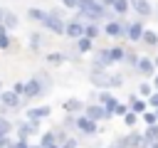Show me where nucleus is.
Returning <instances> with one entry per match:
<instances>
[{"label":"nucleus","instance_id":"obj_46","mask_svg":"<svg viewBox=\"0 0 158 148\" xmlns=\"http://www.w3.org/2000/svg\"><path fill=\"white\" fill-rule=\"evenodd\" d=\"M151 148H158V143H151Z\"/></svg>","mask_w":158,"mask_h":148},{"label":"nucleus","instance_id":"obj_6","mask_svg":"<svg viewBox=\"0 0 158 148\" xmlns=\"http://www.w3.org/2000/svg\"><path fill=\"white\" fill-rule=\"evenodd\" d=\"M81 113H84V116H89V118H91V121H96V123H99V121H106V118H111V116L104 111V106H101V104H86Z\"/></svg>","mask_w":158,"mask_h":148},{"label":"nucleus","instance_id":"obj_16","mask_svg":"<svg viewBox=\"0 0 158 148\" xmlns=\"http://www.w3.org/2000/svg\"><path fill=\"white\" fill-rule=\"evenodd\" d=\"M109 7L118 15V17H123V15H128V10H131V2L128 0H111L109 2Z\"/></svg>","mask_w":158,"mask_h":148},{"label":"nucleus","instance_id":"obj_5","mask_svg":"<svg viewBox=\"0 0 158 148\" xmlns=\"http://www.w3.org/2000/svg\"><path fill=\"white\" fill-rule=\"evenodd\" d=\"M111 64H114V62H111V57H109V47L94 52V57H91V69H109Z\"/></svg>","mask_w":158,"mask_h":148},{"label":"nucleus","instance_id":"obj_32","mask_svg":"<svg viewBox=\"0 0 158 148\" xmlns=\"http://www.w3.org/2000/svg\"><path fill=\"white\" fill-rule=\"evenodd\" d=\"M12 131V121L7 116H0V136H7Z\"/></svg>","mask_w":158,"mask_h":148},{"label":"nucleus","instance_id":"obj_38","mask_svg":"<svg viewBox=\"0 0 158 148\" xmlns=\"http://www.w3.org/2000/svg\"><path fill=\"white\" fill-rule=\"evenodd\" d=\"M12 148H30V143H27V138H17L12 143Z\"/></svg>","mask_w":158,"mask_h":148},{"label":"nucleus","instance_id":"obj_4","mask_svg":"<svg viewBox=\"0 0 158 148\" xmlns=\"http://www.w3.org/2000/svg\"><path fill=\"white\" fill-rule=\"evenodd\" d=\"M64 35H67L69 39H77V37H81V35H84V20H79V17H74V20H67V22H64Z\"/></svg>","mask_w":158,"mask_h":148},{"label":"nucleus","instance_id":"obj_2","mask_svg":"<svg viewBox=\"0 0 158 148\" xmlns=\"http://www.w3.org/2000/svg\"><path fill=\"white\" fill-rule=\"evenodd\" d=\"M126 20L123 17H116V20H106L104 22V27H101V32L106 35V37H126Z\"/></svg>","mask_w":158,"mask_h":148},{"label":"nucleus","instance_id":"obj_47","mask_svg":"<svg viewBox=\"0 0 158 148\" xmlns=\"http://www.w3.org/2000/svg\"><path fill=\"white\" fill-rule=\"evenodd\" d=\"M153 113H156V118H158V109H153Z\"/></svg>","mask_w":158,"mask_h":148},{"label":"nucleus","instance_id":"obj_12","mask_svg":"<svg viewBox=\"0 0 158 148\" xmlns=\"http://www.w3.org/2000/svg\"><path fill=\"white\" fill-rule=\"evenodd\" d=\"M133 72H136V74H141V76H153V72H156L153 59H151V57H138V62H136Z\"/></svg>","mask_w":158,"mask_h":148},{"label":"nucleus","instance_id":"obj_39","mask_svg":"<svg viewBox=\"0 0 158 148\" xmlns=\"http://www.w3.org/2000/svg\"><path fill=\"white\" fill-rule=\"evenodd\" d=\"M148 106H153V109H158V91H153V94L148 96Z\"/></svg>","mask_w":158,"mask_h":148},{"label":"nucleus","instance_id":"obj_40","mask_svg":"<svg viewBox=\"0 0 158 148\" xmlns=\"http://www.w3.org/2000/svg\"><path fill=\"white\" fill-rule=\"evenodd\" d=\"M62 5H64L67 10H77V5H79V0H62Z\"/></svg>","mask_w":158,"mask_h":148},{"label":"nucleus","instance_id":"obj_8","mask_svg":"<svg viewBox=\"0 0 158 148\" xmlns=\"http://www.w3.org/2000/svg\"><path fill=\"white\" fill-rule=\"evenodd\" d=\"M89 81L96 89H109V69H91L89 72Z\"/></svg>","mask_w":158,"mask_h":148},{"label":"nucleus","instance_id":"obj_19","mask_svg":"<svg viewBox=\"0 0 158 148\" xmlns=\"http://www.w3.org/2000/svg\"><path fill=\"white\" fill-rule=\"evenodd\" d=\"M141 44H146V47H158V35L153 32V30H143V35H141Z\"/></svg>","mask_w":158,"mask_h":148},{"label":"nucleus","instance_id":"obj_13","mask_svg":"<svg viewBox=\"0 0 158 148\" xmlns=\"http://www.w3.org/2000/svg\"><path fill=\"white\" fill-rule=\"evenodd\" d=\"M96 99H99V104H101V106H104V111H106V113H109V116H111V113H114V109H116V104H118V101H116V96H114V94H109V91H104V89H101V91H99V94H96Z\"/></svg>","mask_w":158,"mask_h":148},{"label":"nucleus","instance_id":"obj_50","mask_svg":"<svg viewBox=\"0 0 158 148\" xmlns=\"http://www.w3.org/2000/svg\"><path fill=\"white\" fill-rule=\"evenodd\" d=\"M0 12H2V7H0Z\"/></svg>","mask_w":158,"mask_h":148},{"label":"nucleus","instance_id":"obj_45","mask_svg":"<svg viewBox=\"0 0 158 148\" xmlns=\"http://www.w3.org/2000/svg\"><path fill=\"white\" fill-rule=\"evenodd\" d=\"M49 148H59V143H54V146H49Z\"/></svg>","mask_w":158,"mask_h":148},{"label":"nucleus","instance_id":"obj_21","mask_svg":"<svg viewBox=\"0 0 158 148\" xmlns=\"http://www.w3.org/2000/svg\"><path fill=\"white\" fill-rule=\"evenodd\" d=\"M123 141H126V148H138V146H141V141H143V133L131 131L128 136H123Z\"/></svg>","mask_w":158,"mask_h":148},{"label":"nucleus","instance_id":"obj_7","mask_svg":"<svg viewBox=\"0 0 158 148\" xmlns=\"http://www.w3.org/2000/svg\"><path fill=\"white\" fill-rule=\"evenodd\" d=\"M143 30H146V27H143V22H141V20L128 22V25H126V39H128V42H133V44H138V42H141Z\"/></svg>","mask_w":158,"mask_h":148},{"label":"nucleus","instance_id":"obj_10","mask_svg":"<svg viewBox=\"0 0 158 148\" xmlns=\"http://www.w3.org/2000/svg\"><path fill=\"white\" fill-rule=\"evenodd\" d=\"M0 104L7 106L10 111H17L22 109V96H17L15 91H0Z\"/></svg>","mask_w":158,"mask_h":148},{"label":"nucleus","instance_id":"obj_15","mask_svg":"<svg viewBox=\"0 0 158 148\" xmlns=\"http://www.w3.org/2000/svg\"><path fill=\"white\" fill-rule=\"evenodd\" d=\"M74 49H77L79 54H86V52H91V49H94V39H91V37H86V35H81V37H77Z\"/></svg>","mask_w":158,"mask_h":148},{"label":"nucleus","instance_id":"obj_31","mask_svg":"<svg viewBox=\"0 0 158 148\" xmlns=\"http://www.w3.org/2000/svg\"><path fill=\"white\" fill-rule=\"evenodd\" d=\"M35 79H37V81L44 86V91L52 86V79H49V74H47V72H37V74H35Z\"/></svg>","mask_w":158,"mask_h":148},{"label":"nucleus","instance_id":"obj_35","mask_svg":"<svg viewBox=\"0 0 158 148\" xmlns=\"http://www.w3.org/2000/svg\"><path fill=\"white\" fill-rule=\"evenodd\" d=\"M143 123H146V126H158V118H156V113H153V111L148 113V109H146V111H143Z\"/></svg>","mask_w":158,"mask_h":148},{"label":"nucleus","instance_id":"obj_27","mask_svg":"<svg viewBox=\"0 0 158 148\" xmlns=\"http://www.w3.org/2000/svg\"><path fill=\"white\" fill-rule=\"evenodd\" d=\"M123 54H126V49H123V47H109V57H111V62H114V64L123 62Z\"/></svg>","mask_w":158,"mask_h":148},{"label":"nucleus","instance_id":"obj_26","mask_svg":"<svg viewBox=\"0 0 158 148\" xmlns=\"http://www.w3.org/2000/svg\"><path fill=\"white\" fill-rule=\"evenodd\" d=\"M44 15H47V10H42V7H30V10H27V17L35 20V22H40V25H42Z\"/></svg>","mask_w":158,"mask_h":148},{"label":"nucleus","instance_id":"obj_49","mask_svg":"<svg viewBox=\"0 0 158 148\" xmlns=\"http://www.w3.org/2000/svg\"><path fill=\"white\" fill-rule=\"evenodd\" d=\"M0 91H2V84H0Z\"/></svg>","mask_w":158,"mask_h":148},{"label":"nucleus","instance_id":"obj_29","mask_svg":"<svg viewBox=\"0 0 158 148\" xmlns=\"http://www.w3.org/2000/svg\"><path fill=\"white\" fill-rule=\"evenodd\" d=\"M138 57H141L138 52H133V49H126V54H123V64L133 69V67H136V62H138Z\"/></svg>","mask_w":158,"mask_h":148},{"label":"nucleus","instance_id":"obj_24","mask_svg":"<svg viewBox=\"0 0 158 148\" xmlns=\"http://www.w3.org/2000/svg\"><path fill=\"white\" fill-rule=\"evenodd\" d=\"M123 81H126V74H121V72L109 74V89H121V86H123Z\"/></svg>","mask_w":158,"mask_h":148},{"label":"nucleus","instance_id":"obj_33","mask_svg":"<svg viewBox=\"0 0 158 148\" xmlns=\"http://www.w3.org/2000/svg\"><path fill=\"white\" fill-rule=\"evenodd\" d=\"M123 123H126L128 128H133V126L138 123V113H133V111H126V113H123Z\"/></svg>","mask_w":158,"mask_h":148},{"label":"nucleus","instance_id":"obj_23","mask_svg":"<svg viewBox=\"0 0 158 148\" xmlns=\"http://www.w3.org/2000/svg\"><path fill=\"white\" fill-rule=\"evenodd\" d=\"M84 35H86V37H91V39H96V37L101 35L99 22H84Z\"/></svg>","mask_w":158,"mask_h":148},{"label":"nucleus","instance_id":"obj_1","mask_svg":"<svg viewBox=\"0 0 158 148\" xmlns=\"http://www.w3.org/2000/svg\"><path fill=\"white\" fill-rule=\"evenodd\" d=\"M64 22H67L64 20V12L59 7H54V10H47V15L42 20V27H47L54 35H64Z\"/></svg>","mask_w":158,"mask_h":148},{"label":"nucleus","instance_id":"obj_28","mask_svg":"<svg viewBox=\"0 0 158 148\" xmlns=\"http://www.w3.org/2000/svg\"><path fill=\"white\" fill-rule=\"evenodd\" d=\"M143 141H146V143H158V126H146Z\"/></svg>","mask_w":158,"mask_h":148},{"label":"nucleus","instance_id":"obj_34","mask_svg":"<svg viewBox=\"0 0 158 148\" xmlns=\"http://www.w3.org/2000/svg\"><path fill=\"white\" fill-rule=\"evenodd\" d=\"M151 94H153V84L141 81V84H138V96H151Z\"/></svg>","mask_w":158,"mask_h":148},{"label":"nucleus","instance_id":"obj_22","mask_svg":"<svg viewBox=\"0 0 158 148\" xmlns=\"http://www.w3.org/2000/svg\"><path fill=\"white\" fill-rule=\"evenodd\" d=\"M42 44H44V35H42V32H32V35H30V49H32V52H40Z\"/></svg>","mask_w":158,"mask_h":148},{"label":"nucleus","instance_id":"obj_3","mask_svg":"<svg viewBox=\"0 0 158 148\" xmlns=\"http://www.w3.org/2000/svg\"><path fill=\"white\" fill-rule=\"evenodd\" d=\"M77 131H79V133H84V136H94V133L99 131V123H96V121H91L89 116L79 113V116H77Z\"/></svg>","mask_w":158,"mask_h":148},{"label":"nucleus","instance_id":"obj_14","mask_svg":"<svg viewBox=\"0 0 158 148\" xmlns=\"http://www.w3.org/2000/svg\"><path fill=\"white\" fill-rule=\"evenodd\" d=\"M0 25H2L5 30H15V27L20 25V20H17V15H15V12L2 10V12H0Z\"/></svg>","mask_w":158,"mask_h":148},{"label":"nucleus","instance_id":"obj_20","mask_svg":"<svg viewBox=\"0 0 158 148\" xmlns=\"http://www.w3.org/2000/svg\"><path fill=\"white\" fill-rule=\"evenodd\" d=\"M146 109H148V101H143L141 96H133L128 104V111H133V113H143Z\"/></svg>","mask_w":158,"mask_h":148},{"label":"nucleus","instance_id":"obj_37","mask_svg":"<svg viewBox=\"0 0 158 148\" xmlns=\"http://www.w3.org/2000/svg\"><path fill=\"white\" fill-rule=\"evenodd\" d=\"M12 91H15L17 96H22V94H25V81H15V86H12Z\"/></svg>","mask_w":158,"mask_h":148},{"label":"nucleus","instance_id":"obj_30","mask_svg":"<svg viewBox=\"0 0 158 148\" xmlns=\"http://www.w3.org/2000/svg\"><path fill=\"white\" fill-rule=\"evenodd\" d=\"M57 143V136H54V131H47V133H42V138H40V146L42 148H49V146H54Z\"/></svg>","mask_w":158,"mask_h":148},{"label":"nucleus","instance_id":"obj_17","mask_svg":"<svg viewBox=\"0 0 158 148\" xmlns=\"http://www.w3.org/2000/svg\"><path fill=\"white\" fill-rule=\"evenodd\" d=\"M62 106H64V111H67V113H81L86 104H84V101H79V99H67Z\"/></svg>","mask_w":158,"mask_h":148},{"label":"nucleus","instance_id":"obj_25","mask_svg":"<svg viewBox=\"0 0 158 148\" xmlns=\"http://www.w3.org/2000/svg\"><path fill=\"white\" fill-rule=\"evenodd\" d=\"M64 62H67V54H64V52H49V54H47V64L59 67V64H64Z\"/></svg>","mask_w":158,"mask_h":148},{"label":"nucleus","instance_id":"obj_36","mask_svg":"<svg viewBox=\"0 0 158 148\" xmlns=\"http://www.w3.org/2000/svg\"><path fill=\"white\" fill-rule=\"evenodd\" d=\"M77 146H79V141H77V138H72V136H67V138L59 143V148H77Z\"/></svg>","mask_w":158,"mask_h":148},{"label":"nucleus","instance_id":"obj_48","mask_svg":"<svg viewBox=\"0 0 158 148\" xmlns=\"http://www.w3.org/2000/svg\"><path fill=\"white\" fill-rule=\"evenodd\" d=\"M30 148H42V146H30Z\"/></svg>","mask_w":158,"mask_h":148},{"label":"nucleus","instance_id":"obj_43","mask_svg":"<svg viewBox=\"0 0 158 148\" xmlns=\"http://www.w3.org/2000/svg\"><path fill=\"white\" fill-rule=\"evenodd\" d=\"M153 67H158V54H156V57H153Z\"/></svg>","mask_w":158,"mask_h":148},{"label":"nucleus","instance_id":"obj_41","mask_svg":"<svg viewBox=\"0 0 158 148\" xmlns=\"http://www.w3.org/2000/svg\"><path fill=\"white\" fill-rule=\"evenodd\" d=\"M126 111H128V106H126V104H116V109H114V113H118V116H123Z\"/></svg>","mask_w":158,"mask_h":148},{"label":"nucleus","instance_id":"obj_11","mask_svg":"<svg viewBox=\"0 0 158 148\" xmlns=\"http://www.w3.org/2000/svg\"><path fill=\"white\" fill-rule=\"evenodd\" d=\"M128 2H131V10H133L141 20L153 15V5H151V0H128Z\"/></svg>","mask_w":158,"mask_h":148},{"label":"nucleus","instance_id":"obj_18","mask_svg":"<svg viewBox=\"0 0 158 148\" xmlns=\"http://www.w3.org/2000/svg\"><path fill=\"white\" fill-rule=\"evenodd\" d=\"M49 116V106H37V109H30L27 111V118L30 121H42Z\"/></svg>","mask_w":158,"mask_h":148},{"label":"nucleus","instance_id":"obj_44","mask_svg":"<svg viewBox=\"0 0 158 148\" xmlns=\"http://www.w3.org/2000/svg\"><path fill=\"white\" fill-rule=\"evenodd\" d=\"M109 2H111V0H101V5H106V7H109Z\"/></svg>","mask_w":158,"mask_h":148},{"label":"nucleus","instance_id":"obj_42","mask_svg":"<svg viewBox=\"0 0 158 148\" xmlns=\"http://www.w3.org/2000/svg\"><path fill=\"white\" fill-rule=\"evenodd\" d=\"M151 84H153V91H158V74L153 76V81H151Z\"/></svg>","mask_w":158,"mask_h":148},{"label":"nucleus","instance_id":"obj_9","mask_svg":"<svg viewBox=\"0 0 158 148\" xmlns=\"http://www.w3.org/2000/svg\"><path fill=\"white\" fill-rule=\"evenodd\" d=\"M44 94V86L32 76L30 81H25V94H22V99L25 101H30V99H37V96H42Z\"/></svg>","mask_w":158,"mask_h":148}]
</instances>
